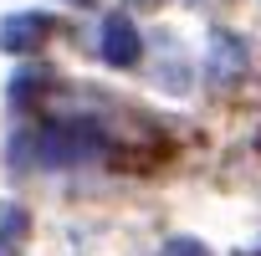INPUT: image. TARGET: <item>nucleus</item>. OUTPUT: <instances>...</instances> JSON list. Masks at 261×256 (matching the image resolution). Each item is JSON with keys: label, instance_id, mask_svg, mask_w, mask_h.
Instances as JSON below:
<instances>
[{"label": "nucleus", "instance_id": "f03ea898", "mask_svg": "<svg viewBox=\"0 0 261 256\" xmlns=\"http://www.w3.org/2000/svg\"><path fill=\"white\" fill-rule=\"evenodd\" d=\"M241 72H246V41L230 31H215L205 46V77L215 87H230V82H241Z\"/></svg>", "mask_w": 261, "mask_h": 256}, {"label": "nucleus", "instance_id": "39448f33", "mask_svg": "<svg viewBox=\"0 0 261 256\" xmlns=\"http://www.w3.org/2000/svg\"><path fill=\"white\" fill-rule=\"evenodd\" d=\"M0 231H6V236H21V231H26V215H21L16 205H6V210H0Z\"/></svg>", "mask_w": 261, "mask_h": 256}, {"label": "nucleus", "instance_id": "7ed1b4c3", "mask_svg": "<svg viewBox=\"0 0 261 256\" xmlns=\"http://www.w3.org/2000/svg\"><path fill=\"white\" fill-rule=\"evenodd\" d=\"M102 62L108 67H134L139 62V31H134V21L118 16V11L102 21Z\"/></svg>", "mask_w": 261, "mask_h": 256}, {"label": "nucleus", "instance_id": "20e7f679", "mask_svg": "<svg viewBox=\"0 0 261 256\" xmlns=\"http://www.w3.org/2000/svg\"><path fill=\"white\" fill-rule=\"evenodd\" d=\"M46 31H51V16L21 11V16H6V21H0V46H6V52H31Z\"/></svg>", "mask_w": 261, "mask_h": 256}, {"label": "nucleus", "instance_id": "0eeeda50", "mask_svg": "<svg viewBox=\"0 0 261 256\" xmlns=\"http://www.w3.org/2000/svg\"><path fill=\"white\" fill-rule=\"evenodd\" d=\"M0 256H11V241H6V236H0Z\"/></svg>", "mask_w": 261, "mask_h": 256}, {"label": "nucleus", "instance_id": "423d86ee", "mask_svg": "<svg viewBox=\"0 0 261 256\" xmlns=\"http://www.w3.org/2000/svg\"><path fill=\"white\" fill-rule=\"evenodd\" d=\"M169 256H210V251H205V246H195V241H174V246H169Z\"/></svg>", "mask_w": 261, "mask_h": 256}, {"label": "nucleus", "instance_id": "f257e3e1", "mask_svg": "<svg viewBox=\"0 0 261 256\" xmlns=\"http://www.w3.org/2000/svg\"><path fill=\"white\" fill-rule=\"evenodd\" d=\"M102 134L92 123H51V128H41V134H26V139H16L11 144V159H16V169H26V164H41V169H72V164H92V159H102Z\"/></svg>", "mask_w": 261, "mask_h": 256}, {"label": "nucleus", "instance_id": "6e6552de", "mask_svg": "<svg viewBox=\"0 0 261 256\" xmlns=\"http://www.w3.org/2000/svg\"><path fill=\"white\" fill-rule=\"evenodd\" d=\"M134 6H164V0H134Z\"/></svg>", "mask_w": 261, "mask_h": 256}]
</instances>
